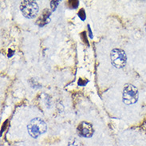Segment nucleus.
I'll list each match as a JSON object with an SVG mask.
<instances>
[{
    "instance_id": "f257e3e1",
    "label": "nucleus",
    "mask_w": 146,
    "mask_h": 146,
    "mask_svg": "<svg viewBox=\"0 0 146 146\" xmlns=\"http://www.w3.org/2000/svg\"><path fill=\"white\" fill-rule=\"evenodd\" d=\"M28 133L34 138H37L38 136L44 133L46 131V125L43 120L35 118L29 123L27 126Z\"/></svg>"
},
{
    "instance_id": "f03ea898",
    "label": "nucleus",
    "mask_w": 146,
    "mask_h": 146,
    "mask_svg": "<svg viewBox=\"0 0 146 146\" xmlns=\"http://www.w3.org/2000/svg\"><path fill=\"white\" fill-rule=\"evenodd\" d=\"M123 102L126 105H133L138 100V90L132 84H125L123 89Z\"/></svg>"
},
{
    "instance_id": "7ed1b4c3",
    "label": "nucleus",
    "mask_w": 146,
    "mask_h": 146,
    "mask_svg": "<svg viewBox=\"0 0 146 146\" xmlns=\"http://www.w3.org/2000/svg\"><path fill=\"white\" fill-rule=\"evenodd\" d=\"M20 10L24 17L27 19H34L38 13V6L35 1L25 0L20 4Z\"/></svg>"
},
{
    "instance_id": "20e7f679",
    "label": "nucleus",
    "mask_w": 146,
    "mask_h": 146,
    "mask_svg": "<svg viewBox=\"0 0 146 146\" xmlns=\"http://www.w3.org/2000/svg\"><path fill=\"white\" fill-rule=\"evenodd\" d=\"M111 63L117 69L123 68L126 64V54L121 49H113L110 54Z\"/></svg>"
},
{
    "instance_id": "39448f33",
    "label": "nucleus",
    "mask_w": 146,
    "mask_h": 146,
    "mask_svg": "<svg viewBox=\"0 0 146 146\" xmlns=\"http://www.w3.org/2000/svg\"><path fill=\"white\" fill-rule=\"evenodd\" d=\"M78 133L83 137H90L94 134L93 125L90 123L83 121L78 126Z\"/></svg>"
},
{
    "instance_id": "423d86ee",
    "label": "nucleus",
    "mask_w": 146,
    "mask_h": 146,
    "mask_svg": "<svg viewBox=\"0 0 146 146\" xmlns=\"http://www.w3.org/2000/svg\"><path fill=\"white\" fill-rule=\"evenodd\" d=\"M50 12L49 10H45L42 13V15H41L38 19L37 20V24L39 27H43L46 24H47L50 22Z\"/></svg>"
},
{
    "instance_id": "0eeeda50",
    "label": "nucleus",
    "mask_w": 146,
    "mask_h": 146,
    "mask_svg": "<svg viewBox=\"0 0 146 146\" xmlns=\"http://www.w3.org/2000/svg\"><path fill=\"white\" fill-rule=\"evenodd\" d=\"M79 2L78 0H74V1H68L67 2V5L68 7L71 9H75L78 7Z\"/></svg>"
},
{
    "instance_id": "6e6552de",
    "label": "nucleus",
    "mask_w": 146,
    "mask_h": 146,
    "mask_svg": "<svg viewBox=\"0 0 146 146\" xmlns=\"http://www.w3.org/2000/svg\"><path fill=\"white\" fill-rule=\"evenodd\" d=\"M78 15L79 18H80L82 20L86 19V12H85V11H84L83 9H81V10L79 11Z\"/></svg>"
},
{
    "instance_id": "1a4fd4ad",
    "label": "nucleus",
    "mask_w": 146,
    "mask_h": 146,
    "mask_svg": "<svg viewBox=\"0 0 146 146\" xmlns=\"http://www.w3.org/2000/svg\"><path fill=\"white\" fill-rule=\"evenodd\" d=\"M88 80L87 79H83V78H80L78 80V86H86L87 83H88Z\"/></svg>"
},
{
    "instance_id": "9d476101",
    "label": "nucleus",
    "mask_w": 146,
    "mask_h": 146,
    "mask_svg": "<svg viewBox=\"0 0 146 146\" xmlns=\"http://www.w3.org/2000/svg\"><path fill=\"white\" fill-rule=\"evenodd\" d=\"M60 2L59 1H51V3H50V7H51L52 10L53 11H54L57 7V6L58 5Z\"/></svg>"
},
{
    "instance_id": "9b49d317",
    "label": "nucleus",
    "mask_w": 146,
    "mask_h": 146,
    "mask_svg": "<svg viewBox=\"0 0 146 146\" xmlns=\"http://www.w3.org/2000/svg\"><path fill=\"white\" fill-rule=\"evenodd\" d=\"M81 37H82V39L83 40V42L85 43H86L88 46H89V43H88V41H87V38H86V33L84 31L81 34Z\"/></svg>"
},
{
    "instance_id": "f8f14e48",
    "label": "nucleus",
    "mask_w": 146,
    "mask_h": 146,
    "mask_svg": "<svg viewBox=\"0 0 146 146\" xmlns=\"http://www.w3.org/2000/svg\"><path fill=\"white\" fill-rule=\"evenodd\" d=\"M88 28H89V31H90V38H93V35H92V32H91V31H90V26H88Z\"/></svg>"
},
{
    "instance_id": "ddd939ff",
    "label": "nucleus",
    "mask_w": 146,
    "mask_h": 146,
    "mask_svg": "<svg viewBox=\"0 0 146 146\" xmlns=\"http://www.w3.org/2000/svg\"><path fill=\"white\" fill-rule=\"evenodd\" d=\"M9 52H10V54H9V57H11V56L13 55V53H14V51L13 50H9Z\"/></svg>"
}]
</instances>
